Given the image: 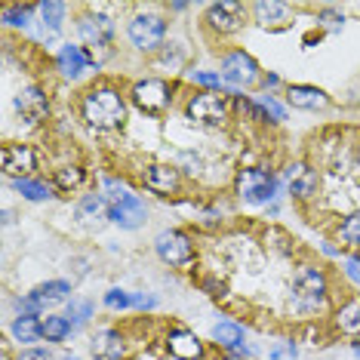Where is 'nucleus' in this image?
Here are the masks:
<instances>
[{
  "label": "nucleus",
  "instance_id": "26",
  "mask_svg": "<svg viewBox=\"0 0 360 360\" xmlns=\"http://www.w3.org/2000/svg\"><path fill=\"white\" fill-rule=\"evenodd\" d=\"M86 185V169L80 163H62V167L53 169V188L62 194H71L77 188Z\"/></svg>",
  "mask_w": 360,
  "mask_h": 360
},
{
  "label": "nucleus",
  "instance_id": "42",
  "mask_svg": "<svg viewBox=\"0 0 360 360\" xmlns=\"http://www.w3.org/2000/svg\"><path fill=\"white\" fill-rule=\"evenodd\" d=\"M15 360H56V354H53V351H46V348L34 345V348H22Z\"/></svg>",
  "mask_w": 360,
  "mask_h": 360
},
{
  "label": "nucleus",
  "instance_id": "47",
  "mask_svg": "<svg viewBox=\"0 0 360 360\" xmlns=\"http://www.w3.org/2000/svg\"><path fill=\"white\" fill-rule=\"evenodd\" d=\"M222 360H250V357H240V354H225Z\"/></svg>",
  "mask_w": 360,
  "mask_h": 360
},
{
  "label": "nucleus",
  "instance_id": "11",
  "mask_svg": "<svg viewBox=\"0 0 360 360\" xmlns=\"http://www.w3.org/2000/svg\"><path fill=\"white\" fill-rule=\"evenodd\" d=\"M53 62H56V71H59L62 80H80V77L102 68V62L96 59L84 44H62Z\"/></svg>",
  "mask_w": 360,
  "mask_h": 360
},
{
  "label": "nucleus",
  "instance_id": "3",
  "mask_svg": "<svg viewBox=\"0 0 360 360\" xmlns=\"http://www.w3.org/2000/svg\"><path fill=\"white\" fill-rule=\"evenodd\" d=\"M127 96H129V105H136L145 117H163L176 105V84L169 77L145 75L129 84Z\"/></svg>",
  "mask_w": 360,
  "mask_h": 360
},
{
  "label": "nucleus",
  "instance_id": "48",
  "mask_svg": "<svg viewBox=\"0 0 360 360\" xmlns=\"http://www.w3.org/2000/svg\"><path fill=\"white\" fill-rule=\"evenodd\" d=\"M0 360H13V354H10V348L4 345V354H0Z\"/></svg>",
  "mask_w": 360,
  "mask_h": 360
},
{
  "label": "nucleus",
  "instance_id": "17",
  "mask_svg": "<svg viewBox=\"0 0 360 360\" xmlns=\"http://www.w3.org/2000/svg\"><path fill=\"white\" fill-rule=\"evenodd\" d=\"M292 15H296L292 4H283V0H259V4H250V19L265 31L290 28Z\"/></svg>",
  "mask_w": 360,
  "mask_h": 360
},
{
  "label": "nucleus",
  "instance_id": "49",
  "mask_svg": "<svg viewBox=\"0 0 360 360\" xmlns=\"http://www.w3.org/2000/svg\"><path fill=\"white\" fill-rule=\"evenodd\" d=\"M62 360H80V357H75V354H68V357H62Z\"/></svg>",
  "mask_w": 360,
  "mask_h": 360
},
{
  "label": "nucleus",
  "instance_id": "15",
  "mask_svg": "<svg viewBox=\"0 0 360 360\" xmlns=\"http://www.w3.org/2000/svg\"><path fill=\"white\" fill-rule=\"evenodd\" d=\"M139 179L158 198H173V194L182 191V169L176 163H145Z\"/></svg>",
  "mask_w": 360,
  "mask_h": 360
},
{
  "label": "nucleus",
  "instance_id": "35",
  "mask_svg": "<svg viewBox=\"0 0 360 360\" xmlns=\"http://www.w3.org/2000/svg\"><path fill=\"white\" fill-rule=\"evenodd\" d=\"M256 102H259V108L265 111V117H268V124H274V127H281L283 120H286V108L281 102L274 99L271 93H262V96H256Z\"/></svg>",
  "mask_w": 360,
  "mask_h": 360
},
{
  "label": "nucleus",
  "instance_id": "2",
  "mask_svg": "<svg viewBox=\"0 0 360 360\" xmlns=\"http://www.w3.org/2000/svg\"><path fill=\"white\" fill-rule=\"evenodd\" d=\"M335 299L330 271L314 262H299L290 277V308L302 317H321L330 314Z\"/></svg>",
  "mask_w": 360,
  "mask_h": 360
},
{
  "label": "nucleus",
  "instance_id": "25",
  "mask_svg": "<svg viewBox=\"0 0 360 360\" xmlns=\"http://www.w3.org/2000/svg\"><path fill=\"white\" fill-rule=\"evenodd\" d=\"M10 335H13V342H19V345L34 348V342L44 339V317H13Z\"/></svg>",
  "mask_w": 360,
  "mask_h": 360
},
{
  "label": "nucleus",
  "instance_id": "8",
  "mask_svg": "<svg viewBox=\"0 0 360 360\" xmlns=\"http://www.w3.org/2000/svg\"><path fill=\"white\" fill-rule=\"evenodd\" d=\"M75 28H77L80 44H84L93 56L111 53L114 40H117V22H114V15L105 13V10H96V6H86V10L77 15Z\"/></svg>",
  "mask_w": 360,
  "mask_h": 360
},
{
  "label": "nucleus",
  "instance_id": "20",
  "mask_svg": "<svg viewBox=\"0 0 360 360\" xmlns=\"http://www.w3.org/2000/svg\"><path fill=\"white\" fill-rule=\"evenodd\" d=\"M283 96H286V105L296 111H326L333 105L330 93L314 84H290L283 89Z\"/></svg>",
  "mask_w": 360,
  "mask_h": 360
},
{
  "label": "nucleus",
  "instance_id": "46",
  "mask_svg": "<svg viewBox=\"0 0 360 360\" xmlns=\"http://www.w3.org/2000/svg\"><path fill=\"white\" fill-rule=\"evenodd\" d=\"M351 351H354V357L360 360V339H354V342H351Z\"/></svg>",
  "mask_w": 360,
  "mask_h": 360
},
{
  "label": "nucleus",
  "instance_id": "28",
  "mask_svg": "<svg viewBox=\"0 0 360 360\" xmlns=\"http://www.w3.org/2000/svg\"><path fill=\"white\" fill-rule=\"evenodd\" d=\"M188 56H191V50H188L185 40H169L154 59H158V65H163L169 75H176V71H182L188 65Z\"/></svg>",
  "mask_w": 360,
  "mask_h": 360
},
{
  "label": "nucleus",
  "instance_id": "36",
  "mask_svg": "<svg viewBox=\"0 0 360 360\" xmlns=\"http://www.w3.org/2000/svg\"><path fill=\"white\" fill-rule=\"evenodd\" d=\"M102 305L108 311H129L133 308V292L120 290V286H111V290L102 296Z\"/></svg>",
  "mask_w": 360,
  "mask_h": 360
},
{
  "label": "nucleus",
  "instance_id": "1",
  "mask_svg": "<svg viewBox=\"0 0 360 360\" xmlns=\"http://www.w3.org/2000/svg\"><path fill=\"white\" fill-rule=\"evenodd\" d=\"M77 114L93 133H120L129 120V96L120 84L99 77L80 93Z\"/></svg>",
  "mask_w": 360,
  "mask_h": 360
},
{
  "label": "nucleus",
  "instance_id": "12",
  "mask_svg": "<svg viewBox=\"0 0 360 360\" xmlns=\"http://www.w3.org/2000/svg\"><path fill=\"white\" fill-rule=\"evenodd\" d=\"M283 179H286V188H290V198L296 203H311L317 198V191H321V173L308 160H292L283 169Z\"/></svg>",
  "mask_w": 360,
  "mask_h": 360
},
{
  "label": "nucleus",
  "instance_id": "10",
  "mask_svg": "<svg viewBox=\"0 0 360 360\" xmlns=\"http://www.w3.org/2000/svg\"><path fill=\"white\" fill-rule=\"evenodd\" d=\"M247 19H250L247 4H240V0H219V4H210L203 10V31L216 40H225V37L240 34Z\"/></svg>",
  "mask_w": 360,
  "mask_h": 360
},
{
  "label": "nucleus",
  "instance_id": "39",
  "mask_svg": "<svg viewBox=\"0 0 360 360\" xmlns=\"http://www.w3.org/2000/svg\"><path fill=\"white\" fill-rule=\"evenodd\" d=\"M176 167L182 169V176L185 173L194 176V173H200V169H203V160L198 158V154H191V151H182V154H179V160H176Z\"/></svg>",
  "mask_w": 360,
  "mask_h": 360
},
{
  "label": "nucleus",
  "instance_id": "43",
  "mask_svg": "<svg viewBox=\"0 0 360 360\" xmlns=\"http://www.w3.org/2000/svg\"><path fill=\"white\" fill-rule=\"evenodd\" d=\"M133 308L136 311H154L158 308V299L151 292H133Z\"/></svg>",
  "mask_w": 360,
  "mask_h": 360
},
{
  "label": "nucleus",
  "instance_id": "31",
  "mask_svg": "<svg viewBox=\"0 0 360 360\" xmlns=\"http://www.w3.org/2000/svg\"><path fill=\"white\" fill-rule=\"evenodd\" d=\"M335 243L345 250H360V210L348 212V216L335 225Z\"/></svg>",
  "mask_w": 360,
  "mask_h": 360
},
{
  "label": "nucleus",
  "instance_id": "45",
  "mask_svg": "<svg viewBox=\"0 0 360 360\" xmlns=\"http://www.w3.org/2000/svg\"><path fill=\"white\" fill-rule=\"evenodd\" d=\"M188 6H191V4H182V0H176V4H169V10H173V13H185Z\"/></svg>",
  "mask_w": 360,
  "mask_h": 360
},
{
  "label": "nucleus",
  "instance_id": "24",
  "mask_svg": "<svg viewBox=\"0 0 360 360\" xmlns=\"http://www.w3.org/2000/svg\"><path fill=\"white\" fill-rule=\"evenodd\" d=\"M10 185L22 194V200H28V203H46L56 198V188H53V182H46V179L25 176V179H13Z\"/></svg>",
  "mask_w": 360,
  "mask_h": 360
},
{
  "label": "nucleus",
  "instance_id": "30",
  "mask_svg": "<svg viewBox=\"0 0 360 360\" xmlns=\"http://www.w3.org/2000/svg\"><path fill=\"white\" fill-rule=\"evenodd\" d=\"M31 292H34V296L44 302L46 308H50V305H59V302H71V299H75V296H71V292H75V286H71L68 281H62V277L40 283L37 290H31Z\"/></svg>",
  "mask_w": 360,
  "mask_h": 360
},
{
  "label": "nucleus",
  "instance_id": "41",
  "mask_svg": "<svg viewBox=\"0 0 360 360\" xmlns=\"http://www.w3.org/2000/svg\"><path fill=\"white\" fill-rule=\"evenodd\" d=\"M200 290L207 292V296H212V299H222L225 292H228V286H225L222 281H216V277H203V281H200Z\"/></svg>",
  "mask_w": 360,
  "mask_h": 360
},
{
  "label": "nucleus",
  "instance_id": "32",
  "mask_svg": "<svg viewBox=\"0 0 360 360\" xmlns=\"http://www.w3.org/2000/svg\"><path fill=\"white\" fill-rule=\"evenodd\" d=\"M65 317H68V323L75 326V330H80V326H86L89 321L96 317V305L89 299H71L65 302Z\"/></svg>",
  "mask_w": 360,
  "mask_h": 360
},
{
  "label": "nucleus",
  "instance_id": "37",
  "mask_svg": "<svg viewBox=\"0 0 360 360\" xmlns=\"http://www.w3.org/2000/svg\"><path fill=\"white\" fill-rule=\"evenodd\" d=\"M317 25L326 28V31H342V25H345V13L333 10V6H323V10L317 13Z\"/></svg>",
  "mask_w": 360,
  "mask_h": 360
},
{
  "label": "nucleus",
  "instance_id": "14",
  "mask_svg": "<svg viewBox=\"0 0 360 360\" xmlns=\"http://www.w3.org/2000/svg\"><path fill=\"white\" fill-rule=\"evenodd\" d=\"M163 348L176 360H207V354H210L207 342L194 330H185V326H169V330L163 333Z\"/></svg>",
  "mask_w": 360,
  "mask_h": 360
},
{
  "label": "nucleus",
  "instance_id": "13",
  "mask_svg": "<svg viewBox=\"0 0 360 360\" xmlns=\"http://www.w3.org/2000/svg\"><path fill=\"white\" fill-rule=\"evenodd\" d=\"M13 108H15V114H19L28 127H40L44 120H50L53 105H50V96H46L44 86L28 84V86H22L19 93H15Z\"/></svg>",
  "mask_w": 360,
  "mask_h": 360
},
{
  "label": "nucleus",
  "instance_id": "44",
  "mask_svg": "<svg viewBox=\"0 0 360 360\" xmlns=\"http://www.w3.org/2000/svg\"><path fill=\"white\" fill-rule=\"evenodd\" d=\"M259 86L265 89V93H271V89H277L281 86V77L274 75V71H268V75H262V80H259Z\"/></svg>",
  "mask_w": 360,
  "mask_h": 360
},
{
  "label": "nucleus",
  "instance_id": "29",
  "mask_svg": "<svg viewBox=\"0 0 360 360\" xmlns=\"http://www.w3.org/2000/svg\"><path fill=\"white\" fill-rule=\"evenodd\" d=\"M65 15H68V4H59V0H44V4H37V19L44 31H50V34H59L62 25H65Z\"/></svg>",
  "mask_w": 360,
  "mask_h": 360
},
{
  "label": "nucleus",
  "instance_id": "6",
  "mask_svg": "<svg viewBox=\"0 0 360 360\" xmlns=\"http://www.w3.org/2000/svg\"><path fill=\"white\" fill-rule=\"evenodd\" d=\"M167 31H169L167 15L154 10H139L127 19V40L142 56H158L167 46Z\"/></svg>",
  "mask_w": 360,
  "mask_h": 360
},
{
  "label": "nucleus",
  "instance_id": "5",
  "mask_svg": "<svg viewBox=\"0 0 360 360\" xmlns=\"http://www.w3.org/2000/svg\"><path fill=\"white\" fill-rule=\"evenodd\" d=\"M231 188L237 200L247 203V207H268L281 194V179L274 176V169L265 167H240L234 173Z\"/></svg>",
  "mask_w": 360,
  "mask_h": 360
},
{
  "label": "nucleus",
  "instance_id": "21",
  "mask_svg": "<svg viewBox=\"0 0 360 360\" xmlns=\"http://www.w3.org/2000/svg\"><path fill=\"white\" fill-rule=\"evenodd\" d=\"M111 222L124 231H136L148 222V203H145L139 194H129L120 203H111Z\"/></svg>",
  "mask_w": 360,
  "mask_h": 360
},
{
  "label": "nucleus",
  "instance_id": "7",
  "mask_svg": "<svg viewBox=\"0 0 360 360\" xmlns=\"http://www.w3.org/2000/svg\"><path fill=\"white\" fill-rule=\"evenodd\" d=\"M154 256L176 271H191L198 265V243L185 228H163L154 237Z\"/></svg>",
  "mask_w": 360,
  "mask_h": 360
},
{
  "label": "nucleus",
  "instance_id": "16",
  "mask_svg": "<svg viewBox=\"0 0 360 360\" xmlns=\"http://www.w3.org/2000/svg\"><path fill=\"white\" fill-rule=\"evenodd\" d=\"M0 167H4V176L10 179H25L37 169V151L34 145H25V142H6L0 148Z\"/></svg>",
  "mask_w": 360,
  "mask_h": 360
},
{
  "label": "nucleus",
  "instance_id": "4",
  "mask_svg": "<svg viewBox=\"0 0 360 360\" xmlns=\"http://www.w3.org/2000/svg\"><path fill=\"white\" fill-rule=\"evenodd\" d=\"M182 114L188 124L203 129H222L231 120V102L225 93H212V89H194L185 96Z\"/></svg>",
  "mask_w": 360,
  "mask_h": 360
},
{
  "label": "nucleus",
  "instance_id": "22",
  "mask_svg": "<svg viewBox=\"0 0 360 360\" xmlns=\"http://www.w3.org/2000/svg\"><path fill=\"white\" fill-rule=\"evenodd\" d=\"M75 219L80 225L99 228L105 222H111V203L102 198V191H89L75 203Z\"/></svg>",
  "mask_w": 360,
  "mask_h": 360
},
{
  "label": "nucleus",
  "instance_id": "38",
  "mask_svg": "<svg viewBox=\"0 0 360 360\" xmlns=\"http://www.w3.org/2000/svg\"><path fill=\"white\" fill-rule=\"evenodd\" d=\"M268 360H299V348H296V342L292 339H283V342H277V345L268 351Z\"/></svg>",
  "mask_w": 360,
  "mask_h": 360
},
{
  "label": "nucleus",
  "instance_id": "19",
  "mask_svg": "<svg viewBox=\"0 0 360 360\" xmlns=\"http://www.w3.org/2000/svg\"><path fill=\"white\" fill-rule=\"evenodd\" d=\"M212 345L222 348L225 354H240V357H252V348L247 345V330L237 321H219L210 333Z\"/></svg>",
  "mask_w": 360,
  "mask_h": 360
},
{
  "label": "nucleus",
  "instance_id": "40",
  "mask_svg": "<svg viewBox=\"0 0 360 360\" xmlns=\"http://www.w3.org/2000/svg\"><path fill=\"white\" fill-rule=\"evenodd\" d=\"M342 271H345V277L354 286H360V252H354V256H345L342 259Z\"/></svg>",
  "mask_w": 360,
  "mask_h": 360
},
{
  "label": "nucleus",
  "instance_id": "34",
  "mask_svg": "<svg viewBox=\"0 0 360 360\" xmlns=\"http://www.w3.org/2000/svg\"><path fill=\"white\" fill-rule=\"evenodd\" d=\"M129 194H136V191L127 185V179H117V176H105L102 179V198L108 203H120L124 198H129Z\"/></svg>",
  "mask_w": 360,
  "mask_h": 360
},
{
  "label": "nucleus",
  "instance_id": "50",
  "mask_svg": "<svg viewBox=\"0 0 360 360\" xmlns=\"http://www.w3.org/2000/svg\"><path fill=\"white\" fill-rule=\"evenodd\" d=\"M357 169H360V148H357Z\"/></svg>",
  "mask_w": 360,
  "mask_h": 360
},
{
  "label": "nucleus",
  "instance_id": "23",
  "mask_svg": "<svg viewBox=\"0 0 360 360\" xmlns=\"http://www.w3.org/2000/svg\"><path fill=\"white\" fill-rule=\"evenodd\" d=\"M127 351H129L127 335L120 330H114V326L96 330V335H93V357L96 360H124Z\"/></svg>",
  "mask_w": 360,
  "mask_h": 360
},
{
  "label": "nucleus",
  "instance_id": "9",
  "mask_svg": "<svg viewBox=\"0 0 360 360\" xmlns=\"http://www.w3.org/2000/svg\"><path fill=\"white\" fill-rule=\"evenodd\" d=\"M219 77L225 80L228 89L234 93H243L250 86H259L262 80V65L256 62V56L240 50V46H231L219 56Z\"/></svg>",
  "mask_w": 360,
  "mask_h": 360
},
{
  "label": "nucleus",
  "instance_id": "33",
  "mask_svg": "<svg viewBox=\"0 0 360 360\" xmlns=\"http://www.w3.org/2000/svg\"><path fill=\"white\" fill-rule=\"evenodd\" d=\"M71 333H75V326L68 323L65 314H46L44 317V339L46 342H65Z\"/></svg>",
  "mask_w": 360,
  "mask_h": 360
},
{
  "label": "nucleus",
  "instance_id": "18",
  "mask_svg": "<svg viewBox=\"0 0 360 360\" xmlns=\"http://www.w3.org/2000/svg\"><path fill=\"white\" fill-rule=\"evenodd\" d=\"M330 326L335 335H348V339H360V292L342 296L330 311Z\"/></svg>",
  "mask_w": 360,
  "mask_h": 360
},
{
  "label": "nucleus",
  "instance_id": "27",
  "mask_svg": "<svg viewBox=\"0 0 360 360\" xmlns=\"http://www.w3.org/2000/svg\"><path fill=\"white\" fill-rule=\"evenodd\" d=\"M37 15V4H6L0 10V22L4 28H15V31H25Z\"/></svg>",
  "mask_w": 360,
  "mask_h": 360
}]
</instances>
